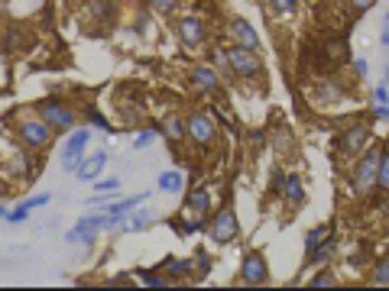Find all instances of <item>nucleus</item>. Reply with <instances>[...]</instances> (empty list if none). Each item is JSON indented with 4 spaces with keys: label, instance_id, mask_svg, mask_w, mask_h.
Returning a JSON list of instances; mask_svg holds the SVG:
<instances>
[{
    "label": "nucleus",
    "instance_id": "f257e3e1",
    "mask_svg": "<svg viewBox=\"0 0 389 291\" xmlns=\"http://www.w3.org/2000/svg\"><path fill=\"white\" fill-rule=\"evenodd\" d=\"M10 130H13V140L23 146L26 152H33V156H43L49 149L52 142H55V133L49 130L43 116L36 114V107H23L17 114H10Z\"/></svg>",
    "mask_w": 389,
    "mask_h": 291
},
{
    "label": "nucleus",
    "instance_id": "f03ea898",
    "mask_svg": "<svg viewBox=\"0 0 389 291\" xmlns=\"http://www.w3.org/2000/svg\"><path fill=\"white\" fill-rule=\"evenodd\" d=\"M380 142L367 146L360 156L350 162V175H347V191L350 198H373L376 191V172H380Z\"/></svg>",
    "mask_w": 389,
    "mask_h": 291
},
{
    "label": "nucleus",
    "instance_id": "7ed1b4c3",
    "mask_svg": "<svg viewBox=\"0 0 389 291\" xmlns=\"http://www.w3.org/2000/svg\"><path fill=\"white\" fill-rule=\"evenodd\" d=\"M172 29H176V39L182 49L188 52H202L208 49V42H211V26L202 13H182V17L172 20Z\"/></svg>",
    "mask_w": 389,
    "mask_h": 291
},
{
    "label": "nucleus",
    "instance_id": "20e7f679",
    "mask_svg": "<svg viewBox=\"0 0 389 291\" xmlns=\"http://www.w3.org/2000/svg\"><path fill=\"white\" fill-rule=\"evenodd\" d=\"M33 107H36V114L49 123V130L55 136H65V133H72V130L78 126V110L72 107L65 97H55V94H52V97L36 100Z\"/></svg>",
    "mask_w": 389,
    "mask_h": 291
},
{
    "label": "nucleus",
    "instance_id": "39448f33",
    "mask_svg": "<svg viewBox=\"0 0 389 291\" xmlns=\"http://www.w3.org/2000/svg\"><path fill=\"white\" fill-rule=\"evenodd\" d=\"M185 142L194 149H214L220 142V126L214 123L211 110H188L185 114Z\"/></svg>",
    "mask_w": 389,
    "mask_h": 291
},
{
    "label": "nucleus",
    "instance_id": "423d86ee",
    "mask_svg": "<svg viewBox=\"0 0 389 291\" xmlns=\"http://www.w3.org/2000/svg\"><path fill=\"white\" fill-rule=\"evenodd\" d=\"M228 52H230V65H234V75H237L240 84H263L266 78V65L256 49H246V46H234L228 42Z\"/></svg>",
    "mask_w": 389,
    "mask_h": 291
},
{
    "label": "nucleus",
    "instance_id": "0eeeda50",
    "mask_svg": "<svg viewBox=\"0 0 389 291\" xmlns=\"http://www.w3.org/2000/svg\"><path fill=\"white\" fill-rule=\"evenodd\" d=\"M367 146H373V130H370V123H364V120H354L350 126H344L338 133V140H334V149H338L341 162H354Z\"/></svg>",
    "mask_w": 389,
    "mask_h": 291
},
{
    "label": "nucleus",
    "instance_id": "6e6552de",
    "mask_svg": "<svg viewBox=\"0 0 389 291\" xmlns=\"http://www.w3.org/2000/svg\"><path fill=\"white\" fill-rule=\"evenodd\" d=\"M347 97H354V91H350V88H347L341 78H334V75H322L312 88H308V100H312L318 110L338 107V104H344Z\"/></svg>",
    "mask_w": 389,
    "mask_h": 291
},
{
    "label": "nucleus",
    "instance_id": "1a4fd4ad",
    "mask_svg": "<svg viewBox=\"0 0 389 291\" xmlns=\"http://www.w3.org/2000/svg\"><path fill=\"white\" fill-rule=\"evenodd\" d=\"M0 172L13 182H26L33 175V152H26L20 142H0Z\"/></svg>",
    "mask_w": 389,
    "mask_h": 291
},
{
    "label": "nucleus",
    "instance_id": "9d476101",
    "mask_svg": "<svg viewBox=\"0 0 389 291\" xmlns=\"http://www.w3.org/2000/svg\"><path fill=\"white\" fill-rule=\"evenodd\" d=\"M185 84H188V91L198 94V97H214V94H220V88H224V81H220V75L214 72L211 62H194V65H188Z\"/></svg>",
    "mask_w": 389,
    "mask_h": 291
},
{
    "label": "nucleus",
    "instance_id": "9b49d317",
    "mask_svg": "<svg viewBox=\"0 0 389 291\" xmlns=\"http://www.w3.org/2000/svg\"><path fill=\"white\" fill-rule=\"evenodd\" d=\"M208 236H211L214 246H228L240 236V220H237V210L224 204L220 210H214L211 220H208Z\"/></svg>",
    "mask_w": 389,
    "mask_h": 291
},
{
    "label": "nucleus",
    "instance_id": "f8f14e48",
    "mask_svg": "<svg viewBox=\"0 0 389 291\" xmlns=\"http://www.w3.org/2000/svg\"><path fill=\"white\" fill-rule=\"evenodd\" d=\"M272 278L270 272V259L263 250H246L244 259H240V275L237 282L240 285H266Z\"/></svg>",
    "mask_w": 389,
    "mask_h": 291
},
{
    "label": "nucleus",
    "instance_id": "ddd939ff",
    "mask_svg": "<svg viewBox=\"0 0 389 291\" xmlns=\"http://www.w3.org/2000/svg\"><path fill=\"white\" fill-rule=\"evenodd\" d=\"M88 142H91V126H75L72 133H65V146H62V172L75 175L78 162L85 158Z\"/></svg>",
    "mask_w": 389,
    "mask_h": 291
},
{
    "label": "nucleus",
    "instance_id": "4468645a",
    "mask_svg": "<svg viewBox=\"0 0 389 291\" xmlns=\"http://www.w3.org/2000/svg\"><path fill=\"white\" fill-rule=\"evenodd\" d=\"M224 42H234V46H246V49L260 52V33L256 26L250 23L246 17H228V26H224Z\"/></svg>",
    "mask_w": 389,
    "mask_h": 291
},
{
    "label": "nucleus",
    "instance_id": "2eb2a0df",
    "mask_svg": "<svg viewBox=\"0 0 389 291\" xmlns=\"http://www.w3.org/2000/svg\"><path fill=\"white\" fill-rule=\"evenodd\" d=\"M208 62L214 65V72L220 75V81L228 84H237V75H234V65H230V52H228V42L211 39L208 42Z\"/></svg>",
    "mask_w": 389,
    "mask_h": 291
},
{
    "label": "nucleus",
    "instance_id": "dca6fc26",
    "mask_svg": "<svg viewBox=\"0 0 389 291\" xmlns=\"http://www.w3.org/2000/svg\"><path fill=\"white\" fill-rule=\"evenodd\" d=\"M305 182L298 172H286V182H282V191H279V201L286 204L289 214H296V210H302L305 204Z\"/></svg>",
    "mask_w": 389,
    "mask_h": 291
},
{
    "label": "nucleus",
    "instance_id": "f3484780",
    "mask_svg": "<svg viewBox=\"0 0 389 291\" xmlns=\"http://www.w3.org/2000/svg\"><path fill=\"white\" fill-rule=\"evenodd\" d=\"M211 201H214V191L208 184H198L192 191L185 194V214L192 217H211Z\"/></svg>",
    "mask_w": 389,
    "mask_h": 291
},
{
    "label": "nucleus",
    "instance_id": "a211bd4d",
    "mask_svg": "<svg viewBox=\"0 0 389 291\" xmlns=\"http://www.w3.org/2000/svg\"><path fill=\"white\" fill-rule=\"evenodd\" d=\"M104 165H107V149H94L91 156H85L81 162H78L75 178L78 182H98L101 172H104Z\"/></svg>",
    "mask_w": 389,
    "mask_h": 291
},
{
    "label": "nucleus",
    "instance_id": "6ab92c4d",
    "mask_svg": "<svg viewBox=\"0 0 389 291\" xmlns=\"http://www.w3.org/2000/svg\"><path fill=\"white\" fill-rule=\"evenodd\" d=\"M322 55L328 65H347L350 62V42L341 39V36H324Z\"/></svg>",
    "mask_w": 389,
    "mask_h": 291
},
{
    "label": "nucleus",
    "instance_id": "aec40b11",
    "mask_svg": "<svg viewBox=\"0 0 389 291\" xmlns=\"http://www.w3.org/2000/svg\"><path fill=\"white\" fill-rule=\"evenodd\" d=\"M159 136H166L169 142H185V114L166 110L159 116Z\"/></svg>",
    "mask_w": 389,
    "mask_h": 291
},
{
    "label": "nucleus",
    "instance_id": "412c9836",
    "mask_svg": "<svg viewBox=\"0 0 389 291\" xmlns=\"http://www.w3.org/2000/svg\"><path fill=\"white\" fill-rule=\"evenodd\" d=\"M270 142H272V152L282 158H292L296 156V133L289 130L286 123H276L270 130Z\"/></svg>",
    "mask_w": 389,
    "mask_h": 291
},
{
    "label": "nucleus",
    "instance_id": "4be33fe9",
    "mask_svg": "<svg viewBox=\"0 0 389 291\" xmlns=\"http://www.w3.org/2000/svg\"><path fill=\"white\" fill-rule=\"evenodd\" d=\"M334 256H338V243L328 236V240H322L312 252H305V266H308V269H312V266L324 269V266H331V262H334Z\"/></svg>",
    "mask_w": 389,
    "mask_h": 291
},
{
    "label": "nucleus",
    "instance_id": "5701e85b",
    "mask_svg": "<svg viewBox=\"0 0 389 291\" xmlns=\"http://www.w3.org/2000/svg\"><path fill=\"white\" fill-rule=\"evenodd\" d=\"M114 114L120 116V123L127 126H140L146 116V107L143 104H130L127 97H114Z\"/></svg>",
    "mask_w": 389,
    "mask_h": 291
},
{
    "label": "nucleus",
    "instance_id": "b1692460",
    "mask_svg": "<svg viewBox=\"0 0 389 291\" xmlns=\"http://www.w3.org/2000/svg\"><path fill=\"white\" fill-rule=\"evenodd\" d=\"M159 272H166L172 282H185V278H192V275H194V259H176V256H169V259H162Z\"/></svg>",
    "mask_w": 389,
    "mask_h": 291
},
{
    "label": "nucleus",
    "instance_id": "393cba45",
    "mask_svg": "<svg viewBox=\"0 0 389 291\" xmlns=\"http://www.w3.org/2000/svg\"><path fill=\"white\" fill-rule=\"evenodd\" d=\"M114 13H117V4H114V0H88L85 4V17L91 20V23L107 26L110 20H114Z\"/></svg>",
    "mask_w": 389,
    "mask_h": 291
},
{
    "label": "nucleus",
    "instance_id": "a878e982",
    "mask_svg": "<svg viewBox=\"0 0 389 291\" xmlns=\"http://www.w3.org/2000/svg\"><path fill=\"white\" fill-rule=\"evenodd\" d=\"M136 285H146V288H169V285H176L166 272H159V269H136L133 275Z\"/></svg>",
    "mask_w": 389,
    "mask_h": 291
},
{
    "label": "nucleus",
    "instance_id": "bb28decb",
    "mask_svg": "<svg viewBox=\"0 0 389 291\" xmlns=\"http://www.w3.org/2000/svg\"><path fill=\"white\" fill-rule=\"evenodd\" d=\"M367 285H373V288H389V252L380 256L367 269Z\"/></svg>",
    "mask_w": 389,
    "mask_h": 291
},
{
    "label": "nucleus",
    "instance_id": "cd10ccee",
    "mask_svg": "<svg viewBox=\"0 0 389 291\" xmlns=\"http://www.w3.org/2000/svg\"><path fill=\"white\" fill-rule=\"evenodd\" d=\"M150 194L152 191H140V194H133V198H124V201H114L107 208V214H114V217H127L133 208H140V204H146L150 201Z\"/></svg>",
    "mask_w": 389,
    "mask_h": 291
},
{
    "label": "nucleus",
    "instance_id": "c85d7f7f",
    "mask_svg": "<svg viewBox=\"0 0 389 291\" xmlns=\"http://www.w3.org/2000/svg\"><path fill=\"white\" fill-rule=\"evenodd\" d=\"M156 188L166 194H178L182 188H185V178H182V172L178 168H169V172H162L159 178H156Z\"/></svg>",
    "mask_w": 389,
    "mask_h": 291
},
{
    "label": "nucleus",
    "instance_id": "c756f323",
    "mask_svg": "<svg viewBox=\"0 0 389 291\" xmlns=\"http://www.w3.org/2000/svg\"><path fill=\"white\" fill-rule=\"evenodd\" d=\"M152 220H156V214H152V210H146L143 204H140V208H133V210L127 214V226H124V230L140 233V230H146V226H150Z\"/></svg>",
    "mask_w": 389,
    "mask_h": 291
},
{
    "label": "nucleus",
    "instance_id": "7c9ffc66",
    "mask_svg": "<svg viewBox=\"0 0 389 291\" xmlns=\"http://www.w3.org/2000/svg\"><path fill=\"white\" fill-rule=\"evenodd\" d=\"M276 20H292L298 13V0H263Z\"/></svg>",
    "mask_w": 389,
    "mask_h": 291
},
{
    "label": "nucleus",
    "instance_id": "2f4dec72",
    "mask_svg": "<svg viewBox=\"0 0 389 291\" xmlns=\"http://www.w3.org/2000/svg\"><path fill=\"white\" fill-rule=\"evenodd\" d=\"M156 140H159V126L143 123L140 130H136V136H133V149H136V152H143V149H150Z\"/></svg>",
    "mask_w": 389,
    "mask_h": 291
},
{
    "label": "nucleus",
    "instance_id": "473e14b6",
    "mask_svg": "<svg viewBox=\"0 0 389 291\" xmlns=\"http://www.w3.org/2000/svg\"><path fill=\"white\" fill-rule=\"evenodd\" d=\"M376 194H389V146L380 149V172H376Z\"/></svg>",
    "mask_w": 389,
    "mask_h": 291
},
{
    "label": "nucleus",
    "instance_id": "72a5a7b5",
    "mask_svg": "<svg viewBox=\"0 0 389 291\" xmlns=\"http://www.w3.org/2000/svg\"><path fill=\"white\" fill-rule=\"evenodd\" d=\"M328 236H331V226H328V224H318V226H312V230L305 233V240H302V250H305V252H312L315 246H318V243H322V240H328Z\"/></svg>",
    "mask_w": 389,
    "mask_h": 291
},
{
    "label": "nucleus",
    "instance_id": "f704fd0d",
    "mask_svg": "<svg viewBox=\"0 0 389 291\" xmlns=\"http://www.w3.org/2000/svg\"><path fill=\"white\" fill-rule=\"evenodd\" d=\"M88 126H91V130H101V133H114V130H120V126L110 123L101 110H88Z\"/></svg>",
    "mask_w": 389,
    "mask_h": 291
},
{
    "label": "nucleus",
    "instance_id": "c9c22d12",
    "mask_svg": "<svg viewBox=\"0 0 389 291\" xmlns=\"http://www.w3.org/2000/svg\"><path fill=\"white\" fill-rule=\"evenodd\" d=\"M308 285H312V288H334V285H338V275L324 266V272L312 275V278H308Z\"/></svg>",
    "mask_w": 389,
    "mask_h": 291
},
{
    "label": "nucleus",
    "instance_id": "e433bc0d",
    "mask_svg": "<svg viewBox=\"0 0 389 291\" xmlns=\"http://www.w3.org/2000/svg\"><path fill=\"white\" fill-rule=\"evenodd\" d=\"M350 75H354V81H367V78H370V62H367L364 55L350 58Z\"/></svg>",
    "mask_w": 389,
    "mask_h": 291
},
{
    "label": "nucleus",
    "instance_id": "4c0bfd02",
    "mask_svg": "<svg viewBox=\"0 0 389 291\" xmlns=\"http://www.w3.org/2000/svg\"><path fill=\"white\" fill-rule=\"evenodd\" d=\"M282 182H286V168H282V165H272V172H270V184H266L272 198H279Z\"/></svg>",
    "mask_w": 389,
    "mask_h": 291
},
{
    "label": "nucleus",
    "instance_id": "58836bf2",
    "mask_svg": "<svg viewBox=\"0 0 389 291\" xmlns=\"http://www.w3.org/2000/svg\"><path fill=\"white\" fill-rule=\"evenodd\" d=\"M344 4H347V10H350L354 17H364V13H370V10L380 4V0H344Z\"/></svg>",
    "mask_w": 389,
    "mask_h": 291
},
{
    "label": "nucleus",
    "instance_id": "ea45409f",
    "mask_svg": "<svg viewBox=\"0 0 389 291\" xmlns=\"http://www.w3.org/2000/svg\"><path fill=\"white\" fill-rule=\"evenodd\" d=\"M29 210H33V208H29L26 201H20L13 210H7V217H4V220H7V224H23L26 217H29Z\"/></svg>",
    "mask_w": 389,
    "mask_h": 291
},
{
    "label": "nucleus",
    "instance_id": "a19ab883",
    "mask_svg": "<svg viewBox=\"0 0 389 291\" xmlns=\"http://www.w3.org/2000/svg\"><path fill=\"white\" fill-rule=\"evenodd\" d=\"M150 7L156 10V13H162V17H169V13H176V10L182 7V0H150Z\"/></svg>",
    "mask_w": 389,
    "mask_h": 291
},
{
    "label": "nucleus",
    "instance_id": "79ce46f5",
    "mask_svg": "<svg viewBox=\"0 0 389 291\" xmlns=\"http://www.w3.org/2000/svg\"><path fill=\"white\" fill-rule=\"evenodd\" d=\"M194 272H198V275H208V272H211V256H208L204 250L194 252Z\"/></svg>",
    "mask_w": 389,
    "mask_h": 291
},
{
    "label": "nucleus",
    "instance_id": "37998d69",
    "mask_svg": "<svg viewBox=\"0 0 389 291\" xmlns=\"http://www.w3.org/2000/svg\"><path fill=\"white\" fill-rule=\"evenodd\" d=\"M94 191H120V178H98V184H94Z\"/></svg>",
    "mask_w": 389,
    "mask_h": 291
},
{
    "label": "nucleus",
    "instance_id": "c03bdc74",
    "mask_svg": "<svg viewBox=\"0 0 389 291\" xmlns=\"http://www.w3.org/2000/svg\"><path fill=\"white\" fill-rule=\"evenodd\" d=\"M370 100L373 104H389V84H376L370 91Z\"/></svg>",
    "mask_w": 389,
    "mask_h": 291
},
{
    "label": "nucleus",
    "instance_id": "a18cd8bd",
    "mask_svg": "<svg viewBox=\"0 0 389 291\" xmlns=\"http://www.w3.org/2000/svg\"><path fill=\"white\" fill-rule=\"evenodd\" d=\"M373 120H376V123H383V120H389V104H373Z\"/></svg>",
    "mask_w": 389,
    "mask_h": 291
},
{
    "label": "nucleus",
    "instance_id": "49530a36",
    "mask_svg": "<svg viewBox=\"0 0 389 291\" xmlns=\"http://www.w3.org/2000/svg\"><path fill=\"white\" fill-rule=\"evenodd\" d=\"M26 204H29V208H43V204H49V194H33V198H29V201H26Z\"/></svg>",
    "mask_w": 389,
    "mask_h": 291
},
{
    "label": "nucleus",
    "instance_id": "de8ad7c7",
    "mask_svg": "<svg viewBox=\"0 0 389 291\" xmlns=\"http://www.w3.org/2000/svg\"><path fill=\"white\" fill-rule=\"evenodd\" d=\"M380 46L389 49V20H383V33H380Z\"/></svg>",
    "mask_w": 389,
    "mask_h": 291
},
{
    "label": "nucleus",
    "instance_id": "09e8293b",
    "mask_svg": "<svg viewBox=\"0 0 389 291\" xmlns=\"http://www.w3.org/2000/svg\"><path fill=\"white\" fill-rule=\"evenodd\" d=\"M4 194H7V182H0V198H4Z\"/></svg>",
    "mask_w": 389,
    "mask_h": 291
},
{
    "label": "nucleus",
    "instance_id": "8fccbe9b",
    "mask_svg": "<svg viewBox=\"0 0 389 291\" xmlns=\"http://www.w3.org/2000/svg\"><path fill=\"white\" fill-rule=\"evenodd\" d=\"M0 217H7V210H4V204H0Z\"/></svg>",
    "mask_w": 389,
    "mask_h": 291
},
{
    "label": "nucleus",
    "instance_id": "3c124183",
    "mask_svg": "<svg viewBox=\"0 0 389 291\" xmlns=\"http://www.w3.org/2000/svg\"><path fill=\"white\" fill-rule=\"evenodd\" d=\"M386 84H389V65H386Z\"/></svg>",
    "mask_w": 389,
    "mask_h": 291
},
{
    "label": "nucleus",
    "instance_id": "603ef678",
    "mask_svg": "<svg viewBox=\"0 0 389 291\" xmlns=\"http://www.w3.org/2000/svg\"><path fill=\"white\" fill-rule=\"evenodd\" d=\"M383 20H389V13H386V17H383Z\"/></svg>",
    "mask_w": 389,
    "mask_h": 291
}]
</instances>
